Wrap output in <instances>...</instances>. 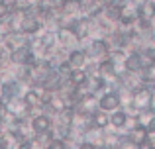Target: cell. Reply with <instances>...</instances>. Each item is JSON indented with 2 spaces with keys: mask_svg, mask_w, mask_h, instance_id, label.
<instances>
[]
</instances>
